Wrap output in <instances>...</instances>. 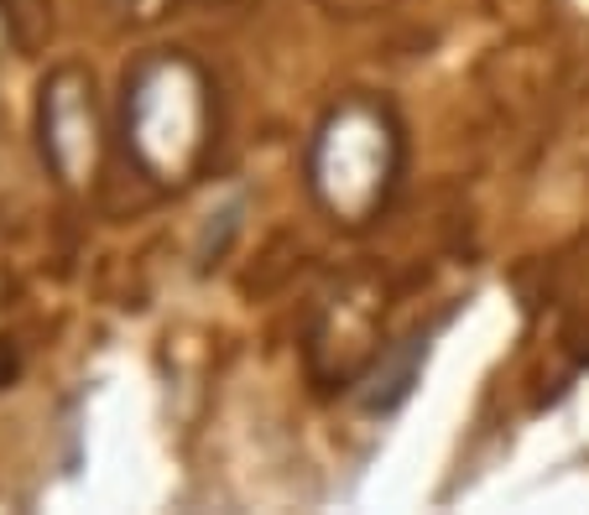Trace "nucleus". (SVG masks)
Masks as SVG:
<instances>
[{
	"label": "nucleus",
	"mask_w": 589,
	"mask_h": 515,
	"mask_svg": "<svg viewBox=\"0 0 589 515\" xmlns=\"http://www.w3.org/2000/svg\"><path fill=\"white\" fill-rule=\"evenodd\" d=\"M110 121H115V152L141 183L162 193L193 188L220 156V131H225L220 79L193 48L136 52L121 73Z\"/></svg>",
	"instance_id": "obj_1"
},
{
	"label": "nucleus",
	"mask_w": 589,
	"mask_h": 515,
	"mask_svg": "<svg viewBox=\"0 0 589 515\" xmlns=\"http://www.w3.org/2000/svg\"><path fill=\"white\" fill-rule=\"evenodd\" d=\"M407 177V125L397 104L349 89L313 121L303 141V188L339 229H370Z\"/></svg>",
	"instance_id": "obj_2"
},
{
	"label": "nucleus",
	"mask_w": 589,
	"mask_h": 515,
	"mask_svg": "<svg viewBox=\"0 0 589 515\" xmlns=\"http://www.w3.org/2000/svg\"><path fill=\"white\" fill-rule=\"evenodd\" d=\"M37 156L52 188L63 193H94L104 172V152L115 146V121L100 100V84L84 63H58L37 84Z\"/></svg>",
	"instance_id": "obj_3"
},
{
	"label": "nucleus",
	"mask_w": 589,
	"mask_h": 515,
	"mask_svg": "<svg viewBox=\"0 0 589 515\" xmlns=\"http://www.w3.org/2000/svg\"><path fill=\"white\" fill-rule=\"evenodd\" d=\"M382 292H355L339 287L334 297H324L318 323L308 333V364L318 380H339L355 385L360 370L376 360L382 349Z\"/></svg>",
	"instance_id": "obj_4"
},
{
	"label": "nucleus",
	"mask_w": 589,
	"mask_h": 515,
	"mask_svg": "<svg viewBox=\"0 0 589 515\" xmlns=\"http://www.w3.org/2000/svg\"><path fill=\"white\" fill-rule=\"evenodd\" d=\"M449 318H434V323H417L407 339L397 343H382L376 349V360L360 370V380L349 385L355 391V406L365 416H397L413 391L423 385V370H428V354H434V339L444 333Z\"/></svg>",
	"instance_id": "obj_5"
},
{
	"label": "nucleus",
	"mask_w": 589,
	"mask_h": 515,
	"mask_svg": "<svg viewBox=\"0 0 589 515\" xmlns=\"http://www.w3.org/2000/svg\"><path fill=\"white\" fill-rule=\"evenodd\" d=\"M104 6L121 21H131V27H152V21H162L173 11V0H104Z\"/></svg>",
	"instance_id": "obj_6"
},
{
	"label": "nucleus",
	"mask_w": 589,
	"mask_h": 515,
	"mask_svg": "<svg viewBox=\"0 0 589 515\" xmlns=\"http://www.w3.org/2000/svg\"><path fill=\"white\" fill-rule=\"evenodd\" d=\"M17 42H21V17H17V6H11V0H0V58H6V52H17Z\"/></svg>",
	"instance_id": "obj_7"
},
{
	"label": "nucleus",
	"mask_w": 589,
	"mask_h": 515,
	"mask_svg": "<svg viewBox=\"0 0 589 515\" xmlns=\"http://www.w3.org/2000/svg\"><path fill=\"white\" fill-rule=\"evenodd\" d=\"M220 6H251V0H220Z\"/></svg>",
	"instance_id": "obj_8"
}]
</instances>
